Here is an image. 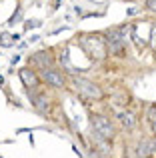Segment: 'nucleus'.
I'll return each mask as SVG.
<instances>
[{
  "instance_id": "nucleus-3",
  "label": "nucleus",
  "mask_w": 156,
  "mask_h": 158,
  "mask_svg": "<svg viewBox=\"0 0 156 158\" xmlns=\"http://www.w3.org/2000/svg\"><path fill=\"white\" fill-rule=\"evenodd\" d=\"M72 84H74L76 92H80L82 96L90 98V100H100V98H102L100 86L94 84V82H90V80H86V78H74Z\"/></svg>"
},
{
  "instance_id": "nucleus-14",
  "label": "nucleus",
  "mask_w": 156,
  "mask_h": 158,
  "mask_svg": "<svg viewBox=\"0 0 156 158\" xmlns=\"http://www.w3.org/2000/svg\"><path fill=\"white\" fill-rule=\"evenodd\" d=\"M146 8L156 14V0H146Z\"/></svg>"
},
{
  "instance_id": "nucleus-7",
  "label": "nucleus",
  "mask_w": 156,
  "mask_h": 158,
  "mask_svg": "<svg viewBox=\"0 0 156 158\" xmlns=\"http://www.w3.org/2000/svg\"><path fill=\"white\" fill-rule=\"evenodd\" d=\"M32 60H34V64H38L40 68H50V66L54 64V58H52L50 52H46V50L36 52L34 56H32Z\"/></svg>"
},
{
  "instance_id": "nucleus-16",
  "label": "nucleus",
  "mask_w": 156,
  "mask_h": 158,
  "mask_svg": "<svg viewBox=\"0 0 156 158\" xmlns=\"http://www.w3.org/2000/svg\"><path fill=\"white\" fill-rule=\"evenodd\" d=\"M154 154H156V138H154Z\"/></svg>"
},
{
  "instance_id": "nucleus-8",
  "label": "nucleus",
  "mask_w": 156,
  "mask_h": 158,
  "mask_svg": "<svg viewBox=\"0 0 156 158\" xmlns=\"http://www.w3.org/2000/svg\"><path fill=\"white\" fill-rule=\"evenodd\" d=\"M118 120H120V124L126 130H132V128L136 126V118H134L132 112H120V114H118Z\"/></svg>"
},
{
  "instance_id": "nucleus-10",
  "label": "nucleus",
  "mask_w": 156,
  "mask_h": 158,
  "mask_svg": "<svg viewBox=\"0 0 156 158\" xmlns=\"http://www.w3.org/2000/svg\"><path fill=\"white\" fill-rule=\"evenodd\" d=\"M30 100L38 110H42V112L48 110V98L44 96V94H30Z\"/></svg>"
},
{
  "instance_id": "nucleus-4",
  "label": "nucleus",
  "mask_w": 156,
  "mask_h": 158,
  "mask_svg": "<svg viewBox=\"0 0 156 158\" xmlns=\"http://www.w3.org/2000/svg\"><path fill=\"white\" fill-rule=\"evenodd\" d=\"M92 128L100 138L104 140H112L114 138V126L106 116H100V114H94L92 116Z\"/></svg>"
},
{
  "instance_id": "nucleus-2",
  "label": "nucleus",
  "mask_w": 156,
  "mask_h": 158,
  "mask_svg": "<svg viewBox=\"0 0 156 158\" xmlns=\"http://www.w3.org/2000/svg\"><path fill=\"white\" fill-rule=\"evenodd\" d=\"M108 50L116 56H122L126 52V28H116V30L108 32Z\"/></svg>"
},
{
  "instance_id": "nucleus-1",
  "label": "nucleus",
  "mask_w": 156,
  "mask_h": 158,
  "mask_svg": "<svg viewBox=\"0 0 156 158\" xmlns=\"http://www.w3.org/2000/svg\"><path fill=\"white\" fill-rule=\"evenodd\" d=\"M80 44H82V48L86 50V54H88L90 58L102 60V58H106V54H108V44H106V40H102V36H98V34L82 36Z\"/></svg>"
},
{
  "instance_id": "nucleus-11",
  "label": "nucleus",
  "mask_w": 156,
  "mask_h": 158,
  "mask_svg": "<svg viewBox=\"0 0 156 158\" xmlns=\"http://www.w3.org/2000/svg\"><path fill=\"white\" fill-rule=\"evenodd\" d=\"M0 44H2V46H10L12 44V36L10 34H2L0 36Z\"/></svg>"
},
{
  "instance_id": "nucleus-12",
  "label": "nucleus",
  "mask_w": 156,
  "mask_h": 158,
  "mask_svg": "<svg viewBox=\"0 0 156 158\" xmlns=\"http://www.w3.org/2000/svg\"><path fill=\"white\" fill-rule=\"evenodd\" d=\"M150 44H152V48L156 50V24L150 28Z\"/></svg>"
},
{
  "instance_id": "nucleus-6",
  "label": "nucleus",
  "mask_w": 156,
  "mask_h": 158,
  "mask_svg": "<svg viewBox=\"0 0 156 158\" xmlns=\"http://www.w3.org/2000/svg\"><path fill=\"white\" fill-rule=\"evenodd\" d=\"M18 74H20V78H22V82H24V86H26V88H38L40 80H38V76H36L30 68H22Z\"/></svg>"
},
{
  "instance_id": "nucleus-9",
  "label": "nucleus",
  "mask_w": 156,
  "mask_h": 158,
  "mask_svg": "<svg viewBox=\"0 0 156 158\" xmlns=\"http://www.w3.org/2000/svg\"><path fill=\"white\" fill-rule=\"evenodd\" d=\"M138 156H150L154 154V140H142L138 144V150H136Z\"/></svg>"
},
{
  "instance_id": "nucleus-5",
  "label": "nucleus",
  "mask_w": 156,
  "mask_h": 158,
  "mask_svg": "<svg viewBox=\"0 0 156 158\" xmlns=\"http://www.w3.org/2000/svg\"><path fill=\"white\" fill-rule=\"evenodd\" d=\"M42 78L46 80V84H50L52 88H64V76L62 72H58V70H54L50 66V68H42Z\"/></svg>"
},
{
  "instance_id": "nucleus-13",
  "label": "nucleus",
  "mask_w": 156,
  "mask_h": 158,
  "mask_svg": "<svg viewBox=\"0 0 156 158\" xmlns=\"http://www.w3.org/2000/svg\"><path fill=\"white\" fill-rule=\"evenodd\" d=\"M146 118H148V122H152L156 118V106H150L148 108V114H146Z\"/></svg>"
},
{
  "instance_id": "nucleus-15",
  "label": "nucleus",
  "mask_w": 156,
  "mask_h": 158,
  "mask_svg": "<svg viewBox=\"0 0 156 158\" xmlns=\"http://www.w3.org/2000/svg\"><path fill=\"white\" fill-rule=\"evenodd\" d=\"M150 126H152V132H154V136H156V118L150 122Z\"/></svg>"
}]
</instances>
